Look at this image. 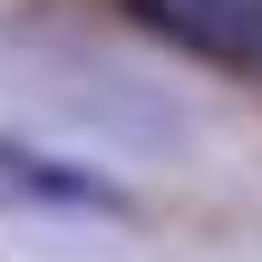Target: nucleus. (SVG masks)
<instances>
[{
	"instance_id": "1",
	"label": "nucleus",
	"mask_w": 262,
	"mask_h": 262,
	"mask_svg": "<svg viewBox=\"0 0 262 262\" xmlns=\"http://www.w3.org/2000/svg\"><path fill=\"white\" fill-rule=\"evenodd\" d=\"M156 39L214 58V68H253L262 78V0H126Z\"/></svg>"
}]
</instances>
